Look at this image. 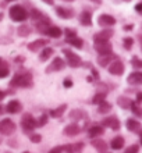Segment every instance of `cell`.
I'll return each instance as SVG.
<instances>
[{"label": "cell", "instance_id": "4dcf8cb0", "mask_svg": "<svg viewBox=\"0 0 142 153\" xmlns=\"http://www.w3.org/2000/svg\"><path fill=\"white\" fill-rule=\"evenodd\" d=\"M67 43H70L71 46H74V48H77V49H81L82 46H84V40L81 39V38H73V39H67Z\"/></svg>", "mask_w": 142, "mask_h": 153}, {"label": "cell", "instance_id": "11a10c76", "mask_svg": "<svg viewBox=\"0 0 142 153\" xmlns=\"http://www.w3.org/2000/svg\"><path fill=\"white\" fill-rule=\"evenodd\" d=\"M1 18H3V13H0V21H1Z\"/></svg>", "mask_w": 142, "mask_h": 153}, {"label": "cell", "instance_id": "6125c7cd", "mask_svg": "<svg viewBox=\"0 0 142 153\" xmlns=\"http://www.w3.org/2000/svg\"><path fill=\"white\" fill-rule=\"evenodd\" d=\"M0 143H1V139H0Z\"/></svg>", "mask_w": 142, "mask_h": 153}, {"label": "cell", "instance_id": "7dc6e473", "mask_svg": "<svg viewBox=\"0 0 142 153\" xmlns=\"http://www.w3.org/2000/svg\"><path fill=\"white\" fill-rule=\"evenodd\" d=\"M43 3H46V4H49V6H52L53 4V0H42Z\"/></svg>", "mask_w": 142, "mask_h": 153}, {"label": "cell", "instance_id": "be15d7a7", "mask_svg": "<svg viewBox=\"0 0 142 153\" xmlns=\"http://www.w3.org/2000/svg\"><path fill=\"white\" fill-rule=\"evenodd\" d=\"M141 49H142V46H141Z\"/></svg>", "mask_w": 142, "mask_h": 153}, {"label": "cell", "instance_id": "cb8c5ba5", "mask_svg": "<svg viewBox=\"0 0 142 153\" xmlns=\"http://www.w3.org/2000/svg\"><path fill=\"white\" fill-rule=\"evenodd\" d=\"M112 36H113V31H112V29H103V31H100L99 33H96V35H95L94 39H105V40H109Z\"/></svg>", "mask_w": 142, "mask_h": 153}, {"label": "cell", "instance_id": "d590c367", "mask_svg": "<svg viewBox=\"0 0 142 153\" xmlns=\"http://www.w3.org/2000/svg\"><path fill=\"white\" fill-rule=\"evenodd\" d=\"M123 45H124V49L130 50V49L132 48V45H134V39H132V38H124Z\"/></svg>", "mask_w": 142, "mask_h": 153}, {"label": "cell", "instance_id": "ba28073f", "mask_svg": "<svg viewBox=\"0 0 142 153\" xmlns=\"http://www.w3.org/2000/svg\"><path fill=\"white\" fill-rule=\"evenodd\" d=\"M124 64H123V61L120 60H114L113 63H110L109 65V73L113 74V75H121L124 73Z\"/></svg>", "mask_w": 142, "mask_h": 153}, {"label": "cell", "instance_id": "44dd1931", "mask_svg": "<svg viewBox=\"0 0 142 153\" xmlns=\"http://www.w3.org/2000/svg\"><path fill=\"white\" fill-rule=\"evenodd\" d=\"M105 132L103 131V127L102 125H94L88 129V137L89 138H96V137H100L102 134Z\"/></svg>", "mask_w": 142, "mask_h": 153}, {"label": "cell", "instance_id": "8fae6325", "mask_svg": "<svg viewBox=\"0 0 142 153\" xmlns=\"http://www.w3.org/2000/svg\"><path fill=\"white\" fill-rule=\"evenodd\" d=\"M56 14L60 18H64V20H67V18H71V17H74V10L70 7H63V6H57L56 7Z\"/></svg>", "mask_w": 142, "mask_h": 153}, {"label": "cell", "instance_id": "7a4b0ae2", "mask_svg": "<svg viewBox=\"0 0 142 153\" xmlns=\"http://www.w3.org/2000/svg\"><path fill=\"white\" fill-rule=\"evenodd\" d=\"M8 14H10V18H11L13 21H16V22H22V21H25L27 20V17H28L27 10H25L22 6H18V4L11 6Z\"/></svg>", "mask_w": 142, "mask_h": 153}, {"label": "cell", "instance_id": "8992f818", "mask_svg": "<svg viewBox=\"0 0 142 153\" xmlns=\"http://www.w3.org/2000/svg\"><path fill=\"white\" fill-rule=\"evenodd\" d=\"M63 53H64L65 59H67V64H68L71 68H77V67L81 65V63H82L81 57L78 56L77 53H73L71 50H68V49H64Z\"/></svg>", "mask_w": 142, "mask_h": 153}, {"label": "cell", "instance_id": "83f0119b", "mask_svg": "<svg viewBox=\"0 0 142 153\" xmlns=\"http://www.w3.org/2000/svg\"><path fill=\"white\" fill-rule=\"evenodd\" d=\"M85 117H86V113L82 111V110H73V111H70V118L74 121L82 120V118H85Z\"/></svg>", "mask_w": 142, "mask_h": 153}, {"label": "cell", "instance_id": "c3c4849f", "mask_svg": "<svg viewBox=\"0 0 142 153\" xmlns=\"http://www.w3.org/2000/svg\"><path fill=\"white\" fill-rule=\"evenodd\" d=\"M4 96H6V93H4L3 91H0V100H3Z\"/></svg>", "mask_w": 142, "mask_h": 153}, {"label": "cell", "instance_id": "60d3db41", "mask_svg": "<svg viewBox=\"0 0 142 153\" xmlns=\"http://www.w3.org/2000/svg\"><path fill=\"white\" fill-rule=\"evenodd\" d=\"M138 150H139V146L138 145H131L130 148H127L124 153H138Z\"/></svg>", "mask_w": 142, "mask_h": 153}, {"label": "cell", "instance_id": "bcb514c9", "mask_svg": "<svg viewBox=\"0 0 142 153\" xmlns=\"http://www.w3.org/2000/svg\"><path fill=\"white\" fill-rule=\"evenodd\" d=\"M134 28V25L131 24V25H126V27H124V29H126V31H130V29H132Z\"/></svg>", "mask_w": 142, "mask_h": 153}, {"label": "cell", "instance_id": "681fc988", "mask_svg": "<svg viewBox=\"0 0 142 153\" xmlns=\"http://www.w3.org/2000/svg\"><path fill=\"white\" fill-rule=\"evenodd\" d=\"M92 74H94V76H95V78H97V76H99V75H97V71H96V70H95V68H92Z\"/></svg>", "mask_w": 142, "mask_h": 153}, {"label": "cell", "instance_id": "7bdbcfd3", "mask_svg": "<svg viewBox=\"0 0 142 153\" xmlns=\"http://www.w3.org/2000/svg\"><path fill=\"white\" fill-rule=\"evenodd\" d=\"M63 85H64L65 88H71V86H73V81H71V79H68V78H67V79H64V82H63Z\"/></svg>", "mask_w": 142, "mask_h": 153}, {"label": "cell", "instance_id": "f35d334b", "mask_svg": "<svg viewBox=\"0 0 142 153\" xmlns=\"http://www.w3.org/2000/svg\"><path fill=\"white\" fill-rule=\"evenodd\" d=\"M29 139H31V142H33V143H39V142L42 141V137L39 134H31Z\"/></svg>", "mask_w": 142, "mask_h": 153}, {"label": "cell", "instance_id": "836d02e7", "mask_svg": "<svg viewBox=\"0 0 142 153\" xmlns=\"http://www.w3.org/2000/svg\"><path fill=\"white\" fill-rule=\"evenodd\" d=\"M105 97H106V93L97 92L94 96V99H92V103H95V105H100L102 102H105Z\"/></svg>", "mask_w": 142, "mask_h": 153}, {"label": "cell", "instance_id": "7402d4cb", "mask_svg": "<svg viewBox=\"0 0 142 153\" xmlns=\"http://www.w3.org/2000/svg\"><path fill=\"white\" fill-rule=\"evenodd\" d=\"M84 145L82 143H77V145H67L63 146V152L65 153H81Z\"/></svg>", "mask_w": 142, "mask_h": 153}, {"label": "cell", "instance_id": "2e32d148", "mask_svg": "<svg viewBox=\"0 0 142 153\" xmlns=\"http://www.w3.org/2000/svg\"><path fill=\"white\" fill-rule=\"evenodd\" d=\"M63 132H64V135H67V137H75V135H78V134L81 132V128H80V125H77V124H70L65 127Z\"/></svg>", "mask_w": 142, "mask_h": 153}, {"label": "cell", "instance_id": "f907efd6", "mask_svg": "<svg viewBox=\"0 0 142 153\" xmlns=\"http://www.w3.org/2000/svg\"><path fill=\"white\" fill-rule=\"evenodd\" d=\"M91 1H94V3H96V4H100L102 3V0H91Z\"/></svg>", "mask_w": 142, "mask_h": 153}, {"label": "cell", "instance_id": "4fadbf2b", "mask_svg": "<svg viewBox=\"0 0 142 153\" xmlns=\"http://www.w3.org/2000/svg\"><path fill=\"white\" fill-rule=\"evenodd\" d=\"M21 109H22V106H21V103L18 100H10L7 103V106H6V111L10 114H17L20 113Z\"/></svg>", "mask_w": 142, "mask_h": 153}, {"label": "cell", "instance_id": "1f68e13d", "mask_svg": "<svg viewBox=\"0 0 142 153\" xmlns=\"http://www.w3.org/2000/svg\"><path fill=\"white\" fill-rule=\"evenodd\" d=\"M17 33H18L21 38H27L29 33H31V28H29L28 25H21L20 28L17 29Z\"/></svg>", "mask_w": 142, "mask_h": 153}, {"label": "cell", "instance_id": "6f0895ef", "mask_svg": "<svg viewBox=\"0 0 142 153\" xmlns=\"http://www.w3.org/2000/svg\"><path fill=\"white\" fill-rule=\"evenodd\" d=\"M64 1H74V0H64Z\"/></svg>", "mask_w": 142, "mask_h": 153}, {"label": "cell", "instance_id": "d4e9b609", "mask_svg": "<svg viewBox=\"0 0 142 153\" xmlns=\"http://www.w3.org/2000/svg\"><path fill=\"white\" fill-rule=\"evenodd\" d=\"M10 74V67L3 59H0V78H6Z\"/></svg>", "mask_w": 142, "mask_h": 153}, {"label": "cell", "instance_id": "603a6c76", "mask_svg": "<svg viewBox=\"0 0 142 153\" xmlns=\"http://www.w3.org/2000/svg\"><path fill=\"white\" fill-rule=\"evenodd\" d=\"M61 33H63V31H61L59 27H49V29L45 32V35H48V36L50 38H60L61 36Z\"/></svg>", "mask_w": 142, "mask_h": 153}, {"label": "cell", "instance_id": "816d5d0a", "mask_svg": "<svg viewBox=\"0 0 142 153\" xmlns=\"http://www.w3.org/2000/svg\"><path fill=\"white\" fill-rule=\"evenodd\" d=\"M3 111H4V107H3V106H0V114L3 113Z\"/></svg>", "mask_w": 142, "mask_h": 153}, {"label": "cell", "instance_id": "e575fe53", "mask_svg": "<svg viewBox=\"0 0 142 153\" xmlns=\"http://www.w3.org/2000/svg\"><path fill=\"white\" fill-rule=\"evenodd\" d=\"M130 109H131V111H132V113H134L137 117H142V109L139 107V106L135 105L134 102H132V105H131Z\"/></svg>", "mask_w": 142, "mask_h": 153}, {"label": "cell", "instance_id": "ee69618b", "mask_svg": "<svg viewBox=\"0 0 142 153\" xmlns=\"http://www.w3.org/2000/svg\"><path fill=\"white\" fill-rule=\"evenodd\" d=\"M137 103H142V92L137 93Z\"/></svg>", "mask_w": 142, "mask_h": 153}, {"label": "cell", "instance_id": "f6af8a7d", "mask_svg": "<svg viewBox=\"0 0 142 153\" xmlns=\"http://www.w3.org/2000/svg\"><path fill=\"white\" fill-rule=\"evenodd\" d=\"M135 10H137V13H142V1L135 6Z\"/></svg>", "mask_w": 142, "mask_h": 153}, {"label": "cell", "instance_id": "db71d44e", "mask_svg": "<svg viewBox=\"0 0 142 153\" xmlns=\"http://www.w3.org/2000/svg\"><path fill=\"white\" fill-rule=\"evenodd\" d=\"M10 1H14V0H4L3 4H4V3H10Z\"/></svg>", "mask_w": 142, "mask_h": 153}, {"label": "cell", "instance_id": "9c48e42d", "mask_svg": "<svg viewBox=\"0 0 142 153\" xmlns=\"http://www.w3.org/2000/svg\"><path fill=\"white\" fill-rule=\"evenodd\" d=\"M102 127H107V128H112L114 131H118L120 128V121L117 120V117H106L105 120L102 121Z\"/></svg>", "mask_w": 142, "mask_h": 153}, {"label": "cell", "instance_id": "30bf717a", "mask_svg": "<svg viewBox=\"0 0 142 153\" xmlns=\"http://www.w3.org/2000/svg\"><path fill=\"white\" fill-rule=\"evenodd\" d=\"M97 24L100 27H113L116 24V18L113 16H110V14H102L97 18Z\"/></svg>", "mask_w": 142, "mask_h": 153}, {"label": "cell", "instance_id": "91938a15", "mask_svg": "<svg viewBox=\"0 0 142 153\" xmlns=\"http://www.w3.org/2000/svg\"><path fill=\"white\" fill-rule=\"evenodd\" d=\"M4 153H10V152H4Z\"/></svg>", "mask_w": 142, "mask_h": 153}, {"label": "cell", "instance_id": "5bb4252c", "mask_svg": "<svg viewBox=\"0 0 142 153\" xmlns=\"http://www.w3.org/2000/svg\"><path fill=\"white\" fill-rule=\"evenodd\" d=\"M46 43H48V40L46 39H36V40H33V42H31V43L28 45V49L31 50V52H38V50H41V49L45 48Z\"/></svg>", "mask_w": 142, "mask_h": 153}, {"label": "cell", "instance_id": "484cf974", "mask_svg": "<svg viewBox=\"0 0 142 153\" xmlns=\"http://www.w3.org/2000/svg\"><path fill=\"white\" fill-rule=\"evenodd\" d=\"M110 110H112V103H109V102H102L100 105H97V113L99 114H106L109 113Z\"/></svg>", "mask_w": 142, "mask_h": 153}, {"label": "cell", "instance_id": "7c38bea8", "mask_svg": "<svg viewBox=\"0 0 142 153\" xmlns=\"http://www.w3.org/2000/svg\"><path fill=\"white\" fill-rule=\"evenodd\" d=\"M127 129L131 131V132H135V134H141L142 132V125L139 121L137 120H132V118H128L127 120Z\"/></svg>", "mask_w": 142, "mask_h": 153}, {"label": "cell", "instance_id": "f1b7e54d", "mask_svg": "<svg viewBox=\"0 0 142 153\" xmlns=\"http://www.w3.org/2000/svg\"><path fill=\"white\" fill-rule=\"evenodd\" d=\"M117 103H118V106H120L121 109H130L131 105H132V100H131V99H128V97L121 96V97H118Z\"/></svg>", "mask_w": 142, "mask_h": 153}, {"label": "cell", "instance_id": "d6986e66", "mask_svg": "<svg viewBox=\"0 0 142 153\" xmlns=\"http://www.w3.org/2000/svg\"><path fill=\"white\" fill-rule=\"evenodd\" d=\"M92 146L97 150L99 153H106L107 152V143L102 139H94L92 141Z\"/></svg>", "mask_w": 142, "mask_h": 153}, {"label": "cell", "instance_id": "277c9868", "mask_svg": "<svg viewBox=\"0 0 142 153\" xmlns=\"http://www.w3.org/2000/svg\"><path fill=\"white\" fill-rule=\"evenodd\" d=\"M21 127H22L25 134H29L35 129V127H38V121L31 114H24L22 120H21Z\"/></svg>", "mask_w": 142, "mask_h": 153}, {"label": "cell", "instance_id": "e0dca14e", "mask_svg": "<svg viewBox=\"0 0 142 153\" xmlns=\"http://www.w3.org/2000/svg\"><path fill=\"white\" fill-rule=\"evenodd\" d=\"M80 22H81V25H84V27H91L92 25V14H91L89 11H82L81 16H80Z\"/></svg>", "mask_w": 142, "mask_h": 153}, {"label": "cell", "instance_id": "f546056e", "mask_svg": "<svg viewBox=\"0 0 142 153\" xmlns=\"http://www.w3.org/2000/svg\"><path fill=\"white\" fill-rule=\"evenodd\" d=\"M53 54V49L52 48H45V49H42V52L41 54H39V60L41 61H46L49 59V57Z\"/></svg>", "mask_w": 142, "mask_h": 153}, {"label": "cell", "instance_id": "ffe728a7", "mask_svg": "<svg viewBox=\"0 0 142 153\" xmlns=\"http://www.w3.org/2000/svg\"><path fill=\"white\" fill-rule=\"evenodd\" d=\"M123 146H124V138H123L121 135L114 137L113 139H112V142H110V148H112V149H114V150L121 149Z\"/></svg>", "mask_w": 142, "mask_h": 153}, {"label": "cell", "instance_id": "b9f144b4", "mask_svg": "<svg viewBox=\"0 0 142 153\" xmlns=\"http://www.w3.org/2000/svg\"><path fill=\"white\" fill-rule=\"evenodd\" d=\"M61 152H63V146H56V148H53L49 153H61Z\"/></svg>", "mask_w": 142, "mask_h": 153}, {"label": "cell", "instance_id": "6da1fadb", "mask_svg": "<svg viewBox=\"0 0 142 153\" xmlns=\"http://www.w3.org/2000/svg\"><path fill=\"white\" fill-rule=\"evenodd\" d=\"M33 84L32 75L28 73L25 74H16L10 81V86L13 88H31Z\"/></svg>", "mask_w": 142, "mask_h": 153}, {"label": "cell", "instance_id": "ab89813d", "mask_svg": "<svg viewBox=\"0 0 142 153\" xmlns=\"http://www.w3.org/2000/svg\"><path fill=\"white\" fill-rule=\"evenodd\" d=\"M46 123H48V116H46V114H42V116L39 117V120H38V127H43Z\"/></svg>", "mask_w": 142, "mask_h": 153}, {"label": "cell", "instance_id": "ac0fdd59", "mask_svg": "<svg viewBox=\"0 0 142 153\" xmlns=\"http://www.w3.org/2000/svg\"><path fill=\"white\" fill-rule=\"evenodd\" d=\"M31 18L33 20L35 24H36V22H41V21H48L49 20L43 13H41L39 10H36V8H32V11H31Z\"/></svg>", "mask_w": 142, "mask_h": 153}, {"label": "cell", "instance_id": "94428289", "mask_svg": "<svg viewBox=\"0 0 142 153\" xmlns=\"http://www.w3.org/2000/svg\"><path fill=\"white\" fill-rule=\"evenodd\" d=\"M24 153H29V152H24Z\"/></svg>", "mask_w": 142, "mask_h": 153}, {"label": "cell", "instance_id": "5b68a950", "mask_svg": "<svg viewBox=\"0 0 142 153\" xmlns=\"http://www.w3.org/2000/svg\"><path fill=\"white\" fill-rule=\"evenodd\" d=\"M14 131H16V124H14L13 120L4 118V120L0 121V134H1V135L10 137V135L14 134Z\"/></svg>", "mask_w": 142, "mask_h": 153}, {"label": "cell", "instance_id": "4316f807", "mask_svg": "<svg viewBox=\"0 0 142 153\" xmlns=\"http://www.w3.org/2000/svg\"><path fill=\"white\" fill-rule=\"evenodd\" d=\"M116 59V56L113 54H106V56H97V63L100 64V67H106L107 64H110V60Z\"/></svg>", "mask_w": 142, "mask_h": 153}, {"label": "cell", "instance_id": "52a82bcc", "mask_svg": "<svg viewBox=\"0 0 142 153\" xmlns=\"http://www.w3.org/2000/svg\"><path fill=\"white\" fill-rule=\"evenodd\" d=\"M65 67V63L63 61V59L60 57H54V60L48 65V68H46V73L50 74V73H56V71H60Z\"/></svg>", "mask_w": 142, "mask_h": 153}, {"label": "cell", "instance_id": "8d00e7d4", "mask_svg": "<svg viewBox=\"0 0 142 153\" xmlns=\"http://www.w3.org/2000/svg\"><path fill=\"white\" fill-rule=\"evenodd\" d=\"M64 33H65V39H73V38L77 36V32H75L74 29H71V28H65Z\"/></svg>", "mask_w": 142, "mask_h": 153}, {"label": "cell", "instance_id": "680465c9", "mask_svg": "<svg viewBox=\"0 0 142 153\" xmlns=\"http://www.w3.org/2000/svg\"><path fill=\"white\" fill-rule=\"evenodd\" d=\"M124 1H131V0H124Z\"/></svg>", "mask_w": 142, "mask_h": 153}, {"label": "cell", "instance_id": "f5cc1de1", "mask_svg": "<svg viewBox=\"0 0 142 153\" xmlns=\"http://www.w3.org/2000/svg\"><path fill=\"white\" fill-rule=\"evenodd\" d=\"M138 39L141 40V43H142V33H139V35H138Z\"/></svg>", "mask_w": 142, "mask_h": 153}, {"label": "cell", "instance_id": "d6a6232c", "mask_svg": "<svg viewBox=\"0 0 142 153\" xmlns=\"http://www.w3.org/2000/svg\"><path fill=\"white\" fill-rule=\"evenodd\" d=\"M65 109H67V105H61L60 107L52 110V111H50V116L52 117H61L63 116V113L65 111Z\"/></svg>", "mask_w": 142, "mask_h": 153}, {"label": "cell", "instance_id": "3957f363", "mask_svg": "<svg viewBox=\"0 0 142 153\" xmlns=\"http://www.w3.org/2000/svg\"><path fill=\"white\" fill-rule=\"evenodd\" d=\"M94 49L97 52L99 56H106V54H112V50H113V46L109 40L105 39H94Z\"/></svg>", "mask_w": 142, "mask_h": 153}, {"label": "cell", "instance_id": "9f6ffc18", "mask_svg": "<svg viewBox=\"0 0 142 153\" xmlns=\"http://www.w3.org/2000/svg\"><path fill=\"white\" fill-rule=\"evenodd\" d=\"M139 135H141V145H142V132H141V134H139Z\"/></svg>", "mask_w": 142, "mask_h": 153}, {"label": "cell", "instance_id": "9a60e30c", "mask_svg": "<svg viewBox=\"0 0 142 153\" xmlns=\"http://www.w3.org/2000/svg\"><path fill=\"white\" fill-rule=\"evenodd\" d=\"M127 82L130 85H141L142 84V73L139 71H135V73H131L127 78Z\"/></svg>", "mask_w": 142, "mask_h": 153}, {"label": "cell", "instance_id": "74e56055", "mask_svg": "<svg viewBox=\"0 0 142 153\" xmlns=\"http://www.w3.org/2000/svg\"><path fill=\"white\" fill-rule=\"evenodd\" d=\"M131 64H132V67H135V68H142V60H139L137 56H134L131 59Z\"/></svg>", "mask_w": 142, "mask_h": 153}]
</instances>
